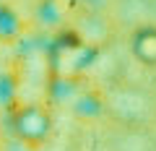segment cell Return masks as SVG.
Masks as SVG:
<instances>
[{"mask_svg":"<svg viewBox=\"0 0 156 151\" xmlns=\"http://www.w3.org/2000/svg\"><path fill=\"white\" fill-rule=\"evenodd\" d=\"M57 11L62 13V0H42L37 5V18L44 26H60L62 18L57 16Z\"/></svg>","mask_w":156,"mask_h":151,"instance_id":"cell-4","label":"cell"},{"mask_svg":"<svg viewBox=\"0 0 156 151\" xmlns=\"http://www.w3.org/2000/svg\"><path fill=\"white\" fill-rule=\"evenodd\" d=\"M128 50L146 70H156V23H138L130 34Z\"/></svg>","mask_w":156,"mask_h":151,"instance_id":"cell-2","label":"cell"},{"mask_svg":"<svg viewBox=\"0 0 156 151\" xmlns=\"http://www.w3.org/2000/svg\"><path fill=\"white\" fill-rule=\"evenodd\" d=\"M23 31H26V23H23L21 13L11 3L0 0V45H5V47L18 45L23 39Z\"/></svg>","mask_w":156,"mask_h":151,"instance_id":"cell-3","label":"cell"},{"mask_svg":"<svg viewBox=\"0 0 156 151\" xmlns=\"http://www.w3.org/2000/svg\"><path fill=\"white\" fill-rule=\"evenodd\" d=\"M11 128L21 146H26L29 151H39L52 138L55 117L42 99H26L11 107Z\"/></svg>","mask_w":156,"mask_h":151,"instance_id":"cell-1","label":"cell"}]
</instances>
